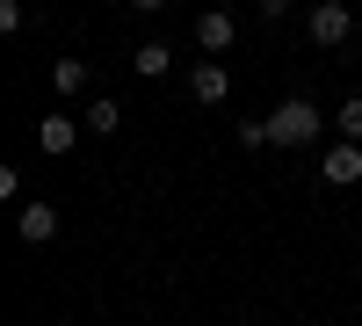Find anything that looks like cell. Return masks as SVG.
I'll return each instance as SVG.
<instances>
[{
  "label": "cell",
  "mask_w": 362,
  "mask_h": 326,
  "mask_svg": "<svg viewBox=\"0 0 362 326\" xmlns=\"http://www.w3.org/2000/svg\"><path fill=\"white\" fill-rule=\"evenodd\" d=\"M232 37H239V22H232L225 8H203V15H196V51L218 58V51H232Z\"/></svg>",
  "instance_id": "6"
},
{
  "label": "cell",
  "mask_w": 362,
  "mask_h": 326,
  "mask_svg": "<svg viewBox=\"0 0 362 326\" xmlns=\"http://www.w3.org/2000/svg\"><path fill=\"white\" fill-rule=\"evenodd\" d=\"M189 102H203V109H225V102H232V73H225V58H203V66H189Z\"/></svg>",
  "instance_id": "3"
},
{
  "label": "cell",
  "mask_w": 362,
  "mask_h": 326,
  "mask_svg": "<svg viewBox=\"0 0 362 326\" xmlns=\"http://www.w3.org/2000/svg\"><path fill=\"white\" fill-rule=\"evenodd\" d=\"M51 87H58V95H87V58H58V66H51Z\"/></svg>",
  "instance_id": "10"
},
{
  "label": "cell",
  "mask_w": 362,
  "mask_h": 326,
  "mask_svg": "<svg viewBox=\"0 0 362 326\" xmlns=\"http://www.w3.org/2000/svg\"><path fill=\"white\" fill-rule=\"evenodd\" d=\"M239 145H268V116H239Z\"/></svg>",
  "instance_id": "12"
},
{
  "label": "cell",
  "mask_w": 362,
  "mask_h": 326,
  "mask_svg": "<svg viewBox=\"0 0 362 326\" xmlns=\"http://www.w3.org/2000/svg\"><path fill=\"white\" fill-rule=\"evenodd\" d=\"M15 232H22L29 247H51V240H58V211H51V203H22V211H15Z\"/></svg>",
  "instance_id": "7"
},
{
  "label": "cell",
  "mask_w": 362,
  "mask_h": 326,
  "mask_svg": "<svg viewBox=\"0 0 362 326\" xmlns=\"http://www.w3.org/2000/svg\"><path fill=\"white\" fill-rule=\"evenodd\" d=\"M334 131H341V138H355V145H362V95H348V102H341V109H334Z\"/></svg>",
  "instance_id": "11"
},
{
  "label": "cell",
  "mask_w": 362,
  "mask_h": 326,
  "mask_svg": "<svg viewBox=\"0 0 362 326\" xmlns=\"http://www.w3.org/2000/svg\"><path fill=\"white\" fill-rule=\"evenodd\" d=\"M254 8H261L268 22H283V15H290V0H254Z\"/></svg>",
  "instance_id": "14"
},
{
  "label": "cell",
  "mask_w": 362,
  "mask_h": 326,
  "mask_svg": "<svg viewBox=\"0 0 362 326\" xmlns=\"http://www.w3.org/2000/svg\"><path fill=\"white\" fill-rule=\"evenodd\" d=\"M22 29V0H0V37H15Z\"/></svg>",
  "instance_id": "13"
},
{
  "label": "cell",
  "mask_w": 362,
  "mask_h": 326,
  "mask_svg": "<svg viewBox=\"0 0 362 326\" xmlns=\"http://www.w3.org/2000/svg\"><path fill=\"white\" fill-rule=\"evenodd\" d=\"M319 174H326L334 189H355V182H362V145H355V138H334V145L319 153Z\"/></svg>",
  "instance_id": "4"
},
{
  "label": "cell",
  "mask_w": 362,
  "mask_h": 326,
  "mask_svg": "<svg viewBox=\"0 0 362 326\" xmlns=\"http://www.w3.org/2000/svg\"><path fill=\"white\" fill-rule=\"evenodd\" d=\"M80 131H87L80 116H66V109H44V124H37V145H44L51 160H66L73 145H80Z\"/></svg>",
  "instance_id": "5"
},
{
  "label": "cell",
  "mask_w": 362,
  "mask_h": 326,
  "mask_svg": "<svg viewBox=\"0 0 362 326\" xmlns=\"http://www.w3.org/2000/svg\"><path fill=\"white\" fill-rule=\"evenodd\" d=\"M305 29H312V44H326V51H341V44L355 37V8H348V0H319V8L305 15Z\"/></svg>",
  "instance_id": "2"
},
{
  "label": "cell",
  "mask_w": 362,
  "mask_h": 326,
  "mask_svg": "<svg viewBox=\"0 0 362 326\" xmlns=\"http://www.w3.org/2000/svg\"><path fill=\"white\" fill-rule=\"evenodd\" d=\"M167 66H174V51H167L160 37H153V44H138V51H131V73H138V80H167Z\"/></svg>",
  "instance_id": "8"
},
{
  "label": "cell",
  "mask_w": 362,
  "mask_h": 326,
  "mask_svg": "<svg viewBox=\"0 0 362 326\" xmlns=\"http://www.w3.org/2000/svg\"><path fill=\"white\" fill-rule=\"evenodd\" d=\"M319 131H326V109L312 95H290V102H276V116H268V145H283V153L319 145Z\"/></svg>",
  "instance_id": "1"
},
{
  "label": "cell",
  "mask_w": 362,
  "mask_h": 326,
  "mask_svg": "<svg viewBox=\"0 0 362 326\" xmlns=\"http://www.w3.org/2000/svg\"><path fill=\"white\" fill-rule=\"evenodd\" d=\"M131 8H138V15H160V8H167V0H131Z\"/></svg>",
  "instance_id": "15"
},
{
  "label": "cell",
  "mask_w": 362,
  "mask_h": 326,
  "mask_svg": "<svg viewBox=\"0 0 362 326\" xmlns=\"http://www.w3.org/2000/svg\"><path fill=\"white\" fill-rule=\"evenodd\" d=\"M80 124H87V131H95V138H109L116 124H124V102H109V95H95V102H87V109H80Z\"/></svg>",
  "instance_id": "9"
}]
</instances>
